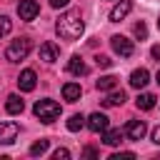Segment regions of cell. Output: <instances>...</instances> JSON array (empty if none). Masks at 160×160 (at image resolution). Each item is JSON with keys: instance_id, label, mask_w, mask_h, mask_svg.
Wrapping results in <instances>:
<instances>
[{"instance_id": "cell-30", "label": "cell", "mask_w": 160, "mask_h": 160, "mask_svg": "<svg viewBox=\"0 0 160 160\" xmlns=\"http://www.w3.org/2000/svg\"><path fill=\"white\" fill-rule=\"evenodd\" d=\"M152 142H158V145H160V125L152 130Z\"/></svg>"}, {"instance_id": "cell-8", "label": "cell", "mask_w": 160, "mask_h": 160, "mask_svg": "<svg viewBox=\"0 0 160 160\" xmlns=\"http://www.w3.org/2000/svg\"><path fill=\"white\" fill-rule=\"evenodd\" d=\"M145 132H148V125H145L142 120H130V122L125 125V135H128L130 140H142Z\"/></svg>"}, {"instance_id": "cell-15", "label": "cell", "mask_w": 160, "mask_h": 160, "mask_svg": "<svg viewBox=\"0 0 160 160\" xmlns=\"http://www.w3.org/2000/svg\"><path fill=\"white\" fill-rule=\"evenodd\" d=\"M68 72H70V75H85V72H88V65L82 62L80 55H72V58H70V62H68Z\"/></svg>"}, {"instance_id": "cell-4", "label": "cell", "mask_w": 160, "mask_h": 160, "mask_svg": "<svg viewBox=\"0 0 160 160\" xmlns=\"http://www.w3.org/2000/svg\"><path fill=\"white\" fill-rule=\"evenodd\" d=\"M110 45H112V50H115L120 58H130V55L135 52L132 40H128L125 35H112V38H110Z\"/></svg>"}, {"instance_id": "cell-23", "label": "cell", "mask_w": 160, "mask_h": 160, "mask_svg": "<svg viewBox=\"0 0 160 160\" xmlns=\"http://www.w3.org/2000/svg\"><path fill=\"white\" fill-rule=\"evenodd\" d=\"M10 30H12V22H10L5 15H0V38H5Z\"/></svg>"}, {"instance_id": "cell-21", "label": "cell", "mask_w": 160, "mask_h": 160, "mask_svg": "<svg viewBox=\"0 0 160 160\" xmlns=\"http://www.w3.org/2000/svg\"><path fill=\"white\" fill-rule=\"evenodd\" d=\"M45 150H48V140H38V142H32L30 155H32V158H38V155H42Z\"/></svg>"}, {"instance_id": "cell-31", "label": "cell", "mask_w": 160, "mask_h": 160, "mask_svg": "<svg viewBox=\"0 0 160 160\" xmlns=\"http://www.w3.org/2000/svg\"><path fill=\"white\" fill-rule=\"evenodd\" d=\"M158 82H160V70H158Z\"/></svg>"}, {"instance_id": "cell-19", "label": "cell", "mask_w": 160, "mask_h": 160, "mask_svg": "<svg viewBox=\"0 0 160 160\" xmlns=\"http://www.w3.org/2000/svg\"><path fill=\"white\" fill-rule=\"evenodd\" d=\"M125 100H128V98H125V92H122V90H112V92H110V95H108L102 102L110 108V105H122Z\"/></svg>"}, {"instance_id": "cell-12", "label": "cell", "mask_w": 160, "mask_h": 160, "mask_svg": "<svg viewBox=\"0 0 160 160\" xmlns=\"http://www.w3.org/2000/svg\"><path fill=\"white\" fill-rule=\"evenodd\" d=\"M148 82H150V72H148L145 68H138V70L130 72V85H132V88L140 90V88H145Z\"/></svg>"}, {"instance_id": "cell-7", "label": "cell", "mask_w": 160, "mask_h": 160, "mask_svg": "<svg viewBox=\"0 0 160 160\" xmlns=\"http://www.w3.org/2000/svg\"><path fill=\"white\" fill-rule=\"evenodd\" d=\"M35 85H38V75H35V70H22V72L18 75V88H20L22 92L35 90Z\"/></svg>"}, {"instance_id": "cell-29", "label": "cell", "mask_w": 160, "mask_h": 160, "mask_svg": "<svg viewBox=\"0 0 160 160\" xmlns=\"http://www.w3.org/2000/svg\"><path fill=\"white\" fill-rule=\"evenodd\" d=\"M150 55H152L155 60H160V45H152V50H150Z\"/></svg>"}, {"instance_id": "cell-26", "label": "cell", "mask_w": 160, "mask_h": 160, "mask_svg": "<svg viewBox=\"0 0 160 160\" xmlns=\"http://www.w3.org/2000/svg\"><path fill=\"white\" fill-rule=\"evenodd\" d=\"M125 158H135V152H115L110 160H125Z\"/></svg>"}, {"instance_id": "cell-27", "label": "cell", "mask_w": 160, "mask_h": 160, "mask_svg": "<svg viewBox=\"0 0 160 160\" xmlns=\"http://www.w3.org/2000/svg\"><path fill=\"white\" fill-rule=\"evenodd\" d=\"M68 2H70V0H50V5H52L55 10H58V8H68Z\"/></svg>"}, {"instance_id": "cell-28", "label": "cell", "mask_w": 160, "mask_h": 160, "mask_svg": "<svg viewBox=\"0 0 160 160\" xmlns=\"http://www.w3.org/2000/svg\"><path fill=\"white\" fill-rule=\"evenodd\" d=\"M82 155H85V158H98V152H95L92 148H85V150H82Z\"/></svg>"}, {"instance_id": "cell-32", "label": "cell", "mask_w": 160, "mask_h": 160, "mask_svg": "<svg viewBox=\"0 0 160 160\" xmlns=\"http://www.w3.org/2000/svg\"><path fill=\"white\" fill-rule=\"evenodd\" d=\"M158 28H160V18H158Z\"/></svg>"}, {"instance_id": "cell-25", "label": "cell", "mask_w": 160, "mask_h": 160, "mask_svg": "<svg viewBox=\"0 0 160 160\" xmlns=\"http://www.w3.org/2000/svg\"><path fill=\"white\" fill-rule=\"evenodd\" d=\"M95 62H98L100 68H110V65H112V60H110L108 55H98V58H95Z\"/></svg>"}, {"instance_id": "cell-16", "label": "cell", "mask_w": 160, "mask_h": 160, "mask_svg": "<svg viewBox=\"0 0 160 160\" xmlns=\"http://www.w3.org/2000/svg\"><path fill=\"white\" fill-rule=\"evenodd\" d=\"M155 95L152 92H142V95H138V100H135V105H138V110H152L155 108Z\"/></svg>"}, {"instance_id": "cell-18", "label": "cell", "mask_w": 160, "mask_h": 160, "mask_svg": "<svg viewBox=\"0 0 160 160\" xmlns=\"http://www.w3.org/2000/svg\"><path fill=\"white\" fill-rule=\"evenodd\" d=\"M95 88H98V90H105V92H108V90H115V88H118V78H115V75H102V78L95 82Z\"/></svg>"}, {"instance_id": "cell-13", "label": "cell", "mask_w": 160, "mask_h": 160, "mask_svg": "<svg viewBox=\"0 0 160 160\" xmlns=\"http://www.w3.org/2000/svg\"><path fill=\"white\" fill-rule=\"evenodd\" d=\"M80 95H82V90H80V85H78V82H65V85H62V98H65L68 102L80 100Z\"/></svg>"}, {"instance_id": "cell-20", "label": "cell", "mask_w": 160, "mask_h": 160, "mask_svg": "<svg viewBox=\"0 0 160 160\" xmlns=\"http://www.w3.org/2000/svg\"><path fill=\"white\" fill-rule=\"evenodd\" d=\"M82 125H88V120H85L82 115H78V112L70 115V120H68V130H70V132H78Z\"/></svg>"}, {"instance_id": "cell-3", "label": "cell", "mask_w": 160, "mask_h": 160, "mask_svg": "<svg viewBox=\"0 0 160 160\" xmlns=\"http://www.w3.org/2000/svg\"><path fill=\"white\" fill-rule=\"evenodd\" d=\"M32 112H35V118H40L42 122H52V120H58V115H60V105H58L55 100L45 98V100H38V102H35Z\"/></svg>"}, {"instance_id": "cell-5", "label": "cell", "mask_w": 160, "mask_h": 160, "mask_svg": "<svg viewBox=\"0 0 160 160\" xmlns=\"http://www.w3.org/2000/svg\"><path fill=\"white\" fill-rule=\"evenodd\" d=\"M38 12H40V5H38L35 0H20V5H18V15H20V20L30 22V20L38 18Z\"/></svg>"}, {"instance_id": "cell-1", "label": "cell", "mask_w": 160, "mask_h": 160, "mask_svg": "<svg viewBox=\"0 0 160 160\" xmlns=\"http://www.w3.org/2000/svg\"><path fill=\"white\" fill-rule=\"evenodd\" d=\"M82 30H85V22H82V12H80L78 8L65 10V12L58 18V22H55V32H58L62 40H78V38L82 35Z\"/></svg>"}, {"instance_id": "cell-24", "label": "cell", "mask_w": 160, "mask_h": 160, "mask_svg": "<svg viewBox=\"0 0 160 160\" xmlns=\"http://www.w3.org/2000/svg\"><path fill=\"white\" fill-rule=\"evenodd\" d=\"M52 158H55V160H68V158H70V150H68V148H58V150L52 152Z\"/></svg>"}, {"instance_id": "cell-2", "label": "cell", "mask_w": 160, "mask_h": 160, "mask_svg": "<svg viewBox=\"0 0 160 160\" xmlns=\"http://www.w3.org/2000/svg\"><path fill=\"white\" fill-rule=\"evenodd\" d=\"M30 50H32V42H30L28 38H18V40H12V42L8 45L5 60H8V62H20V60H25V58L30 55Z\"/></svg>"}, {"instance_id": "cell-9", "label": "cell", "mask_w": 160, "mask_h": 160, "mask_svg": "<svg viewBox=\"0 0 160 160\" xmlns=\"http://www.w3.org/2000/svg\"><path fill=\"white\" fill-rule=\"evenodd\" d=\"M108 115H102V112H92L90 118H88V128L92 130V132H105L108 130Z\"/></svg>"}, {"instance_id": "cell-14", "label": "cell", "mask_w": 160, "mask_h": 160, "mask_svg": "<svg viewBox=\"0 0 160 160\" xmlns=\"http://www.w3.org/2000/svg\"><path fill=\"white\" fill-rule=\"evenodd\" d=\"M5 110H8L10 115H20V112L25 110V102L20 100V95H8V100H5Z\"/></svg>"}, {"instance_id": "cell-22", "label": "cell", "mask_w": 160, "mask_h": 160, "mask_svg": "<svg viewBox=\"0 0 160 160\" xmlns=\"http://www.w3.org/2000/svg\"><path fill=\"white\" fill-rule=\"evenodd\" d=\"M132 32H135V38H138V40H145V38H148V28H145V22H142V20H140V22H135Z\"/></svg>"}, {"instance_id": "cell-11", "label": "cell", "mask_w": 160, "mask_h": 160, "mask_svg": "<svg viewBox=\"0 0 160 160\" xmlns=\"http://www.w3.org/2000/svg\"><path fill=\"white\" fill-rule=\"evenodd\" d=\"M130 10H132V2H130V0H120V2L110 10V20H112V22H120Z\"/></svg>"}, {"instance_id": "cell-6", "label": "cell", "mask_w": 160, "mask_h": 160, "mask_svg": "<svg viewBox=\"0 0 160 160\" xmlns=\"http://www.w3.org/2000/svg\"><path fill=\"white\" fill-rule=\"evenodd\" d=\"M18 132H20L18 122H12V120H8V122H0V145H10V142H15Z\"/></svg>"}, {"instance_id": "cell-17", "label": "cell", "mask_w": 160, "mask_h": 160, "mask_svg": "<svg viewBox=\"0 0 160 160\" xmlns=\"http://www.w3.org/2000/svg\"><path fill=\"white\" fill-rule=\"evenodd\" d=\"M102 142L110 145V148L120 145V142H122V130H120V128H118V130H105V132H102Z\"/></svg>"}, {"instance_id": "cell-10", "label": "cell", "mask_w": 160, "mask_h": 160, "mask_svg": "<svg viewBox=\"0 0 160 160\" xmlns=\"http://www.w3.org/2000/svg\"><path fill=\"white\" fill-rule=\"evenodd\" d=\"M58 58H60V48H58L55 42H42V45H40V60L55 62Z\"/></svg>"}]
</instances>
